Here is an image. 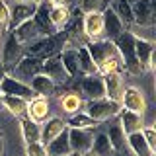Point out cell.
Returning <instances> with one entry per match:
<instances>
[{"label": "cell", "instance_id": "1", "mask_svg": "<svg viewBox=\"0 0 156 156\" xmlns=\"http://www.w3.org/2000/svg\"><path fill=\"white\" fill-rule=\"evenodd\" d=\"M88 53H90L92 61L96 65L98 74H109V72H119L121 70V57L117 53L113 41L107 39H98V41H90L86 45Z\"/></svg>", "mask_w": 156, "mask_h": 156}, {"label": "cell", "instance_id": "2", "mask_svg": "<svg viewBox=\"0 0 156 156\" xmlns=\"http://www.w3.org/2000/svg\"><path fill=\"white\" fill-rule=\"evenodd\" d=\"M68 41H70V39H68V33L65 31V29H61V31L53 33V35L41 37V39H37L35 43L27 45L26 47V55L45 61V58H51V57L61 55L62 47H65Z\"/></svg>", "mask_w": 156, "mask_h": 156}, {"label": "cell", "instance_id": "3", "mask_svg": "<svg viewBox=\"0 0 156 156\" xmlns=\"http://www.w3.org/2000/svg\"><path fill=\"white\" fill-rule=\"evenodd\" d=\"M113 45H115L117 53H119V57H121V65H123L125 70L129 72V74H135V76L143 74L144 70H143L139 58H136V55H135V35L133 33L123 31L113 41Z\"/></svg>", "mask_w": 156, "mask_h": 156}, {"label": "cell", "instance_id": "4", "mask_svg": "<svg viewBox=\"0 0 156 156\" xmlns=\"http://www.w3.org/2000/svg\"><path fill=\"white\" fill-rule=\"evenodd\" d=\"M82 111H84L90 119H94L96 123H104V121H109V119H113L115 115H119L121 105L115 104V101H111V100H107V98H101V100L86 101L84 107H82Z\"/></svg>", "mask_w": 156, "mask_h": 156}, {"label": "cell", "instance_id": "5", "mask_svg": "<svg viewBox=\"0 0 156 156\" xmlns=\"http://www.w3.org/2000/svg\"><path fill=\"white\" fill-rule=\"evenodd\" d=\"M35 10H37V4L29 2V0H18V2L12 4L10 8V22H8V31L12 33L16 27H20L22 23H26L27 20H31L35 16Z\"/></svg>", "mask_w": 156, "mask_h": 156}, {"label": "cell", "instance_id": "6", "mask_svg": "<svg viewBox=\"0 0 156 156\" xmlns=\"http://www.w3.org/2000/svg\"><path fill=\"white\" fill-rule=\"evenodd\" d=\"M23 55H26V47H23L22 43H20L18 39L12 35V33H10V35L6 37V41H4L2 53H0V62L4 65L6 72L12 70V68L16 66L20 61H22Z\"/></svg>", "mask_w": 156, "mask_h": 156}, {"label": "cell", "instance_id": "7", "mask_svg": "<svg viewBox=\"0 0 156 156\" xmlns=\"http://www.w3.org/2000/svg\"><path fill=\"white\" fill-rule=\"evenodd\" d=\"M133 10V23L140 27H152L156 22V12H154V0H135L131 4Z\"/></svg>", "mask_w": 156, "mask_h": 156}, {"label": "cell", "instance_id": "8", "mask_svg": "<svg viewBox=\"0 0 156 156\" xmlns=\"http://www.w3.org/2000/svg\"><path fill=\"white\" fill-rule=\"evenodd\" d=\"M0 94L22 98V100H26V101H31L33 98H37L33 94V90L29 88V84H26L23 80H18V78H14V76H6L0 82Z\"/></svg>", "mask_w": 156, "mask_h": 156}, {"label": "cell", "instance_id": "9", "mask_svg": "<svg viewBox=\"0 0 156 156\" xmlns=\"http://www.w3.org/2000/svg\"><path fill=\"white\" fill-rule=\"evenodd\" d=\"M68 143L74 154H86L92 150L94 143V129H68Z\"/></svg>", "mask_w": 156, "mask_h": 156}, {"label": "cell", "instance_id": "10", "mask_svg": "<svg viewBox=\"0 0 156 156\" xmlns=\"http://www.w3.org/2000/svg\"><path fill=\"white\" fill-rule=\"evenodd\" d=\"M121 105L127 111H133V113L144 115L146 111V98L144 94L135 86H129L123 90V98H121Z\"/></svg>", "mask_w": 156, "mask_h": 156}, {"label": "cell", "instance_id": "11", "mask_svg": "<svg viewBox=\"0 0 156 156\" xmlns=\"http://www.w3.org/2000/svg\"><path fill=\"white\" fill-rule=\"evenodd\" d=\"M41 74H45L49 80H53V84H66L70 80V76L66 74L65 66H62L61 58L57 57H51V58H45L43 61V66H41Z\"/></svg>", "mask_w": 156, "mask_h": 156}, {"label": "cell", "instance_id": "12", "mask_svg": "<svg viewBox=\"0 0 156 156\" xmlns=\"http://www.w3.org/2000/svg\"><path fill=\"white\" fill-rule=\"evenodd\" d=\"M80 92L84 94L88 101L90 100H101L105 98V88H104V78L100 74L94 76H84L80 82Z\"/></svg>", "mask_w": 156, "mask_h": 156}, {"label": "cell", "instance_id": "13", "mask_svg": "<svg viewBox=\"0 0 156 156\" xmlns=\"http://www.w3.org/2000/svg\"><path fill=\"white\" fill-rule=\"evenodd\" d=\"M12 35L16 37L23 47H27V45H31V43H35L37 39H41V37H45V35H43V31L39 29V26L33 22V18L27 20L26 23H22L20 27H16V29L12 31Z\"/></svg>", "mask_w": 156, "mask_h": 156}, {"label": "cell", "instance_id": "14", "mask_svg": "<svg viewBox=\"0 0 156 156\" xmlns=\"http://www.w3.org/2000/svg\"><path fill=\"white\" fill-rule=\"evenodd\" d=\"M41 66H43V61H41V58L23 55L22 61H20L18 65L12 68V72H14L16 76H20L18 80H22V78H27V80H31L33 76L41 74Z\"/></svg>", "mask_w": 156, "mask_h": 156}, {"label": "cell", "instance_id": "15", "mask_svg": "<svg viewBox=\"0 0 156 156\" xmlns=\"http://www.w3.org/2000/svg\"><path fill=\"white\" fill-rule=\"evenodd\" d=\"M104 88H105V98L115 104L121 105V98H123V78H121L119 72H109V74H104Z\"/></svg>", "mask_w": 156, "mask_h": 156}, {"label": "cell", "instance_id": "16", "mask_svg": "<svg viewBox=\"0 0 156 156\" xmlns=\"http://www.w3.org/2000/svg\"><path fill=\"white\" fill-rule=\"evenodd\" d=\"M101 20H104V35L107 41H115L125 31V26L121 23V20L115 16V12L109 6L101 12Z\"/></svg>", "mask_w": 156, "mask_h": 156}, {"label": "cell", "instance_id": "17", "mask_svg": "<svg viewBox=\"0 0 156 156\" xmlns=\"http://www.w3.org/2000/svg\"><path fill=\"white\" fill-rule=\"evenodd\" d=\"M135 55L139 58L143 70H150L154 62V43L152 41H146V39L135 37Z\"/></svg>", "mask_w": 156, "mask_h": 156}, {"label": "cell", "instance_id": "18", "mask_svg": "<svg viewBox=\"0 0 156 156\" xmlns=\"http://www.w3.org/2000/svg\"><path fill=\"white\" fill-rule=\"evenodd\" d=\"M49 101H47V98H33L31 101H27V111H26V117L27 119H31L33 123H37V125H41V123H45L47 121V117H49Z\"/></svg>", "mask_w": 156, "mask_h": 156}, {"label": "cell", "instance_id": "19", "mask_svg": "<svg viewBox=\"0 0 156 156\" xmlns=\"http://www.w3.org/2000/svg\"><path fill=\"white\" fill-rule=\"evenodd\" d=\"M82 31L90 41H98L104 35V20L101 14H86L82 18Z\"/></svg>", "mask_w": 156, "mask_h": 156}, {"label": "cell", "instance_id": "20", "mask_svg": "<svg viewBox=\"0 0 156 156\" xmlns=\"http://www.w3.org/2000/svg\"><path fill=\"white\" fill-rule=\"evenodd\" d=\"M65 129H66V123L61 119V117H51V119H47L45 123H43V127H41V139H39V143H41L43 146L49 144L53 139H57Z\"/></svg>", "mask_w": 156, "mask_h": 156}, {"label": "cell", "instance_id": "21", "mask_svg": "<svg viewBox=\"0 0 156 156\" xmlns=\"http://www.w3.org/2000/svg\"><path fill=\"white\" fill-rule=\"evenodd\" d=\"M119 125L123 127L125 135H133V133H140V131H143L144 119H143V115H139V113L121 109L119 111Z\"/></svg>", "mask_w": 156, "mask_h": 156}, {"label": "cell", "instance_id": "22", "mask_svg": "<svg viewBox=\"0 0 156 156\" xmlns=\"http://www.w3.org/2000/svg\"><path fill=\"white\" fill-rule=\"evenodd\" d=\"M45 150H47V156H68V154H72L70 143H68V127L57 139H53L49 144H45Z\"/></svg>", "mask_w": 156, "mask_h": 156}, {"label": "cell", "instance_id": "23", "mask_svg": "<svg viewBox=\"0 0 156 156\" xmlns=\"http://www.w3.org/2000/svg\"><path fill=\"white\" fill-rule=\"evenodd\" d=\"M127 148H129L131 154L135 156H154L156 152L148 146V143L144 140L143 133H133L127 135Z\"/></svg>", "mask_w": 156, "mask_h": 156}, {"label": "cell", "instance_id": "24", "mask_svg": "<svg viewBox=\"0 0 156 156\" xmlns=\"http://www.w3.org/2000/svg\"><path fill=\"white\" fill-rule=\"evenodd\" d=\"M29 88L33 90V94L39 96V98H47L51 96L53 92H55V84H53V80H49L45 74H37L33 76L31 80H29Z\"/></svg>", "mask_w": 156, "mask_h": 156}, {"label": "cell", "instance_id": "25", "mask_svg": "<svg viewBox=\"0 0 156 156\" xmlns=\"http://www.w3.org/2000/svg\"><path fill=\"white\" fill-rule=\"evenodd\" d=\"M68 20H70V10H68L65 4H62V6H51L49 8V22H51V26H53L55 31H61L68 23Z\"/></svg>", "mask_w": 156, "mask_h": 156}, {"label": "cell", "instance_id": "26", "mask_svg": "<svg viewBox=\"0 0 156 156\" xmlns=\"http://www.w3.org/2000/svg\"><path fill=\"white\" fill-rule=\"evenodd\" d=\"M20 129H22V136H23V143L26 144L39 143V139H41V127L37 123H33L27 117H22L20 119Z\"/></svg>", "mask_w": 156, "mask_h": 156}, {"label": "cell", "instance_id": "27", "mask_svg": "<svg viewBox=\"0 0 156 156\" xmlns=\"http://www.w3.org/2000/svg\"><path fill=\"white\" fill-rule=\"evenodd\" d=\"M105 135H107V140H109V144H111L113 154L121 152V150H127V135H125L123 127H121L119 123L111 125L109 133H105Z\"/></svg>", "mask_w": 156, "mask_h": 156}, {"label": "cell", "instance_id": "28", "mask_svg": "<svg viewBox=\"0 0 156 156\" xmlns=\"http://www.w3.org/2000/svg\"><path fill=\"white\" fill-rule=\"evenodd\" d=\"M58 58H61L62 66H65L66 74L70 76V78L80 76V70H78V53H76V49H65V51H61Z\"/></svg>", "mask_w": 156, "mask_h": 156}, {"label": "cell", "instance_id": "29", "mask_svg": "<svg viewBox=\"0 0 156 156\" xmlns=\"http://www.w3.org/2000/svg\"><path fill=\"white\" fill-rule=\"evenodd\" d=\"M76 53H78V70H80V76H94V74H98L96 65H94V61H92L86 45H80L76 49Z\"/></svg>", "mask_w": 156, "mask_h": 156}, {"label": "cell", "instance_id": "30", "mask_svg": "<svg viewBox=\"0 0 156 156\" xmlns=\"http://www.w3.org/2000/svg\"><path fill=\"white\" fill-rule=\"evenodd\" d=\"M58 104H61L62 111L68 115H74V113H80L82 107H84V101H82V98L74 94V92H68V94H65L58 100Z\"/></svg>", "mask_w": 156, "mask_h": 156}, {"label": "cell", "instance_id": "31", "mask_svg": "<svg viewBox=\"0 0 156 156\" xmlns=\"http://www.w3.org/2000/svg\"><path fill=\"white\" fill-rule=\"evenodd\" d=\"M2 105L6 107L12 115L16 117H26V111H27V101L22 100V98H14V96H2Z\"/></svg>", "mask_w": 156, "mask_h": 156}, {"label": "cell", "instance_id": "32", "mask_svg": "<svg viewBox=\"0 0 156 156\" xmlns=\"http://www.w3.org/2000/svg\"><path fill=\"white\" fill-rule=\"evenodd\" d=\"M115 12V16L121 20L123 26H131L133 23V10H131V2L127 0H113V6H109Z\"/></svg>", "mask_w": 156, "mask_h": 156}, {"label": "cell", "instance_id": "33", "mask_svg": "<svg viewBox=\"0 0 156 156\" xmlns=\"http://www.w3.org/2000/svg\"><path fill=\"white\" fill-rule=\"evenodd\" d=\"M68 129H96L100 123H96L94 119H90L84 111H80V113H74V115H70L68 119L65 121Z\"/></svg>", "mask_w": 156, "mask_h": 156}, {"label": "cell", "instance_id": "34", "mask_svg": "<svg viewBox=\"0 0 156 156\" xmlns=\"http://www.w3.org/2000/svg\"><path fill=\"white\" fill-rule=\"evenodd\" d=\"M94 156H113V150H111V144L107 140L105 133H98L94 135V143H92V150Z\"/></svg>", "mask_w": 156, "mask_h": 156}, {"label": "cell", "instance_id": "35", "mask_svg": "<svg viewBox=\"0 0 156 156\" xmlns=\"http://www.w3.org/2000/svg\"><path fill=\"white\" fill-rule=\"evenodd\" d=\"M107 6H109V0H80L78 10L86 16V14H101Z\"/></svg>", "mask_w": 156, "mask_h": 156}, {"label": "cell", "instance_id": "36", "mask_svg": "<svg viewBox=\"0 0 156 156\" xmlns=\"http://www.w3.org/2000/svg\"><path fill=\"white\" fill-rule=\"evenodd\" d=\"M140 133H143L144 140H146V143H148V146H150V148H152L154 152H156V129H154L152 125H148V127L144 125V127H143V131H140Z\"/></svg>", "mask_w": 156, "mask_h": 156}, {"label": "cell", "instance_id": "37", "mask_svg": "<svg viewBox=\"0 0 156 156\" xmlns=\"http://www.w3.org/2000/svg\"><path fill=\"white\" fill-rule=\"evenodd\" d=\"M26 156H47V150L41 143L26 144Z\"/></svg>", "mask_w": 156, "mask_h": 156}, {"label": "cell", "instance_id": "38", "mask_svg": "<svg viewBox=\"0 0 156 156\" xmlns=\"http://www.w3.org/2000/svg\"><path fill=\"white\" fill-rule=\"evenodd\" d=\"M10 22V6L4 0H0V29H6Z\"/></svg>", "mask_w": 156, "mask_h": 156}, {"label": "cell", "instance_id": "39", "mask_svg": "<svg viewBox=\"0 0 156 156\" xmlns=\"http://www.w3.org/2000/svg\"><path fill=\"white\" fill-rule=\"evenodd\" d=\"M6 76H8V72H6V68H4V65L0 62V82H2V80H4Z\"/></svg>", "mask_w": 156, "mask_h": 156}, {"label": "cell", "instance_id": "40", "mask_svg": "<svg viewBox=\"0 0 156 156\" xmlns=\"http://www.w3.org/2000/svg\"><path fill=\"white\" fill-rule=\"evenodd\" d=\"M49 4H51V6H62V4L66 2V0H47Z\"/></svg>", "mask_w": 156, "mask_h": 156}, {"label": "cell", "instance_id": "41", "mask_svg": "<svg viewBox=\"0 0 156 156\" xmlns=\"http://www.w3.org/2000/svg\"><path fill=\"white\" fill-rule=\"evenodd\" d=\"M0 156H4V136L0 133Z\"/></svg>", "mask_w": 156, "mask_h": 156}, {"label": "cell", "instance_id": "42", "mask_svg": "<svg viewBox=\"0 0 156 156\" xmlns=\"http://www.w3.org/2000/svg\"><path fill=\"white\" fill-rule=\"evenodd\" d=\"M113 156H135V154H131L129 150H121V152H115Z\"/></svg>", "mask_w": 156, "mask_h": 156}, {"label": "cell", "instance_id": "43", "mask_svg": "<svg viewBox=\"0 0 156 156\" xmlns=\"http://www.w3.org/2000/svg\"><path fill=\"white\" fill-rule=\"evenodd\" d=\"M29 2H33V4H41V2H45V0H29Z\"/></svg>", "mask_w": 156, "mask_h": 156}, {"label": "cell", "instance_id": "44", "mask_svg": "<svg viewBox=\"0 0 156 156\" xmlns=\"http://www.w3.org/2000/svg\"><path fill=\"white\" fill-rule=\"evenodd\" d=\"M80 156H94V154H92V152H86V154H80Z\"/></svg>", "mask_w": 156, "mask_h": 156}, {"label": "cell", "instance_id": "45", "mask_svg": "<svg viewBox=\"0 0 156 156\" xmlns=\"http://www.w3.org/2000/svg\"><path fill=\"white\" fill-rule=\"evenodd\" d=\"M0 105H2V94H0Z\"/></svg>", "mask_w": 156, "mask_h": 156}, {"label": "cell", "instance_id": "46", "mask_svg": "<svg viewBox=\"0 0 156 156\" xmlns=\"http://www.w3.org/2000/svg\"><path fill=\"white\" fill-rule=\"evenodd\" d=\"M68 156H78V154H74V152H72V154H68Z\"/></svg>", "mask_w": 156, "mask_h": 156}, {"label": "cell", "instance_id": "47", "mask_svg": "<svg viewBox=\"0 0 156 156\" xmlns=\"http://www.w3.org/2000/svg\"><path fill=\"white\" fill-rule=\"evenodd\" d=\"M127 2H131V4H133V2H135V0H127Z\"/></svg>", "mask_w": 156, "mask_h": 156}, {"label": "cell", "instance_id": "48", "mask_svg": "<svg viewBox=\"0 0 156 156\" xmlns=\"http://www.w3.org/2000/svg\"><path fill=\"white\" fill-rule=\"evenodd\" d=\"M0 37H2V29H0Z\"/></svg>", "mask_w": 156, "mask_h": 156}, {"label": "cell", "instance_id": "49", "mask_svg": "<svg viewBox=\"0 0 156 156\" xmlns=\"http://www.w3.org/2000/svg\"><path fill=\"white\" fill-rule=\"evenodd\" d=\"M14 2H18V0H14Z\"/></svg>", "mask_w": 156, "mask_h": 156}]
</instances>
